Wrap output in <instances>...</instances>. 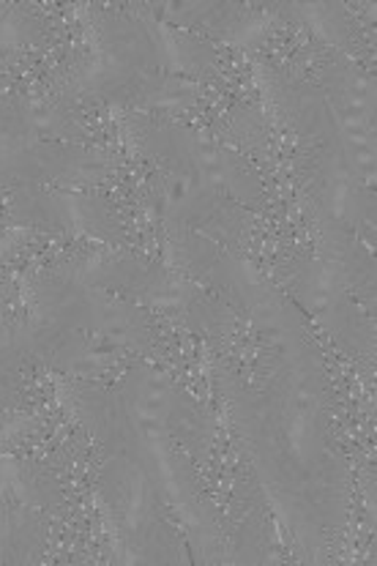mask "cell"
I'll use <instances>...</instances> for the list:
<instances>
[{"mask_svg": "<svg viewBox=\"0 0 377 566\" xmlns=\"http://www.w3.org/2000/svg\"><path fill=\"white\" fill-rule=\"evenodd\" d=\"M14 222V189L0 184V233Z\"/></svg>", "mask_w": 377, "mask_h": 566, "instance_id": "1", "label": "cell"}]
</instances>
